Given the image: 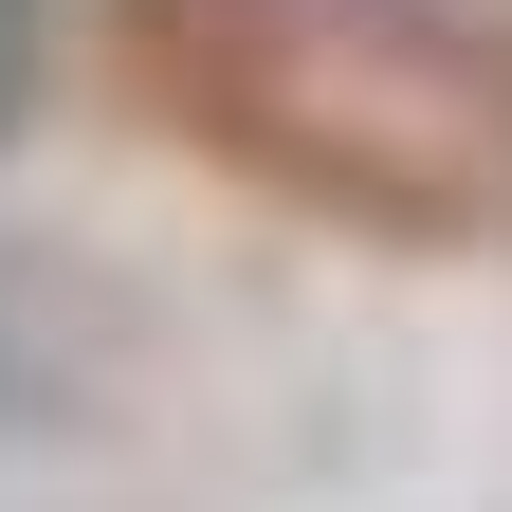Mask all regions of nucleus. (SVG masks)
<instances>
[{
	"instance_id": "f257e3e1",
	"label": "nucleus",
	"mask_w": 512,
	"mask_h": 512,
	"mask_svg": "<svg viewBox=\"0 0 512 512\" xmlns=\"http://www.w3.org/2000/svg\"><path fill=\"white\" fill-rule=\"evenodd\" d=\"M37 110V0H0V128Z\"/></svg>"
}]
</instances>
